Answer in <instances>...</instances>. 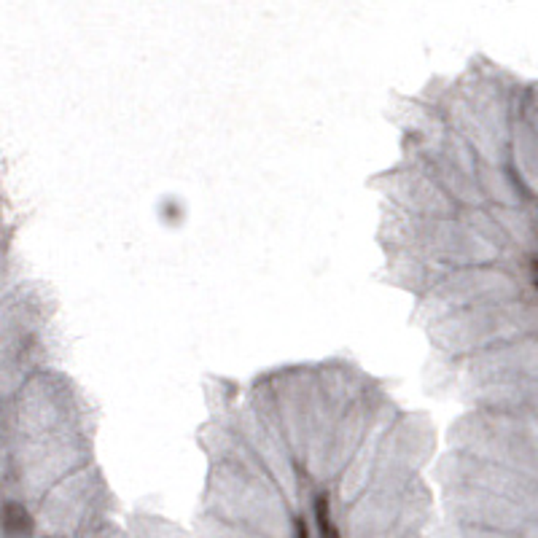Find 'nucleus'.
<instances>
[{
	"label": "nucleus",
	"instance_id": "nucleus-2",
	"mask_svg": "<svg viewBox=\"0 0 538 538\" xmlns=\"http://www.w3.org/2000/svg\"><path fill=\"white\" fill-rule=\"evenodd\" d=\"M530 269H533V280H538V256L530 261Z\"/></svg>",
	"mask_w": 538,
	"mask_h": 538
},
{
	"label": "nucleus",
	"instance_id": "nucleus-1",
	"mask_svg": "<svg viewBox=\"0 0 538 538\" xmlns=\"http://www.w3.org/2000/svg\"><path fill=\"white\" fill-rule=\"evenodd\" d=\"M35 520L19 500H6L0 509V536L3 538H33Z\"/></svg>",
	"mask_w": 538,
	"mask_h": 538
}]
</instances>
